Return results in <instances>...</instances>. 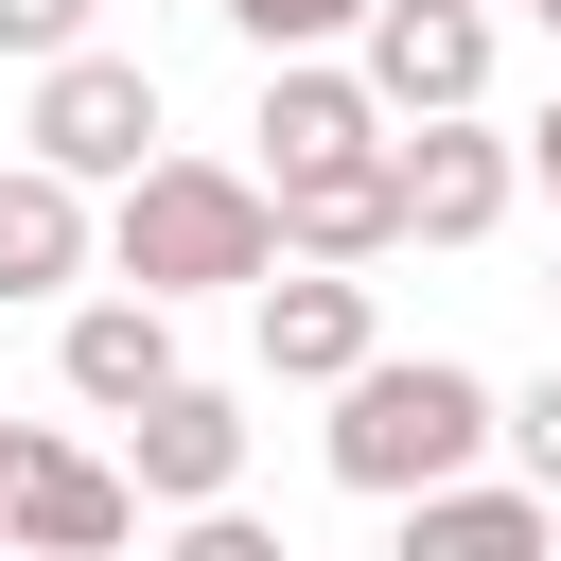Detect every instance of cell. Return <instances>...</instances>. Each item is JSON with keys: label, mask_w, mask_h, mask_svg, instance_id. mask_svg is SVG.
I'll use <instances>...</instances> for the list:
<instances>
[{"label": "cell", "mask_w": 561, "mask_h": 561, "mask_svg": "<svg viewBox=\"0 0 561 561\" xmlns=\"http://www.w3.org/2000/svg\"><path fill=\"white\" fill-rule=\"evenodd\" d=\"M18 158H35L53 193H123V175L158 158V70H140V53H53Z\"/></svg>", "instance_id": "cell-3"}, {"label": "cell", "mask_w": 561, "mask_h": 561, "mask_svg": "<svg viewBox=\"0 0 561 561\" xmlns=\"http://www.w3.org/2000/svg\"><path fill=\"white\" fill-rule=\"evenodd\" d=\"M351 88H368V123H473V88H491V18H473V0H368Z\"/></svg>", "instance_id": "cell-4"}, {"label": "cell", "mask_w": 561, "mask_h": 561, "mask_svg": "<svg viewBox=\"0 0 561 561\" xmlns=\"http://www.w3.org/2000/svg\"><path fill=\"white\" fill-rule=\"evenodd\" d=\"M491 438H508V491L561 508V368H543V386H491Z\"/></svg>", "instance_id": "cell-15"}, {"label": "cell", "mask_w": 561, "mask_h": 561, "mask_svg": "<svg viewBox=\"0 0 561 561\" xmlns=\"http://www.w3.org/2000/svg\"><path fill=\"white\" fill-rule=\"evenodd\" d=\"M473 18H491V0H473Z\"/></svg>", "instance_id": "cell-22"}, {"label": "cell", "mask_w": 561, "mask_h": 561, "mask_svg": "<svg viewBox=\"0 0 561 561\" xmlns=\"http://www.w3.org/2000/svg\"><path fill=\"white\" fill-rule=\"evenodd\" d=\"M88 263H105V298H263L280 280V228H263V175H228V158H140L105 210H88Z\"/></svg>", "instance_id": "cell-1"}, {"label": "cell", "mask_w": 561, "mask_h": 561, "mask_svg": "<svg viewBox=\"0 0 561 561\" xmlns=\"http://www.w3.org/2000/svg\"><path fill=\"white\" fill-rule=\"evenodd\" d=\"M53 368H70V403H105V421H140V403L175 386V316H158V298H70V333H53Z\"/></svg>", "instance_id": "cell-11"}, {"label": "cell", "mask_w": 561, "mask_h": 561, "mask_svg": "<svg viewBox=\"0 0 561 561\" xmlns=\"http://www.w3.org/2000/svg\"><path fill=\"white\" fill-rule=\"evenodd\" d=\"M543 298H561V280H543Z\"/></svg>", "instance_id": "cell-21"}, {"label": "cell", "mask_w": 561, "mask_h": 561, "mask_svg": "<svg viewBox=\"0 0 561 561\" xmlns=\"http://www.w3.org/2000/svg\"><path fill=\"white\" fill-rule=\"evenodd\" d=\"M526 18H543V35H561V0H526Z\"/></svg>", "instance_id": "cell-19"}, {"label": "cell", "mask_w": 561, "mask_h": 561, "mask_svg": "<svg viewBox=\"0 0 561 561\" xmlns=\"http://www.w3.org/2000/svg\"><path fill=\"white\" fill-rule=\"evenodd\" d=\"M263 228H280V263H298V280H351V263H386V245H403V210H386V158L280 175V193H263Z\"/></svg>", "instance_id": "cell-8"}, {"label": "cell", "mask_w": 561, "mask_h": 561, "mask_svg": "<svg viewBox=\"0 0 561 561\" xmlns=\"http://www.w3.org/2000/svg\"><path fill=\"white\" fill-rule=\"evenodd\" d=\"M0 53H18V70H53V53H88V0H0Z\"/></svg>", "instance_id": "cell-17"}, {"label": "cell", "mask_w": 561, "mask_h": 561, "mask_svg": "<svg viewBox=\"0 0 561 561\" xmlns=\"http://www.w3.org/2000/svg\"><path fill=\"white\" fill-rule=\"evenodd\" d=\"M508 193H526V175H508L491 123H403V140H386V210H403V245H491Z\"/></svg>", "instance_id": "cell-6"}, {"label": "cell", "mask_w": 561, "mask_h": 561, "mask_svg": "<svg viewBox=\"0 0 561 561\" xmlns=\"http://www.w3.org/2000/svg\"><path fill=\"white\" fill-rule=\"evenodd\" d=\"M333 158H386V123H368L351 53H316V70H263V193H280V175H333Z\"/></svg>", "instance_id": "cell-10"}, {"label": "cell", "mask_w": 561, "mask_h": 561, "mask_svg": "<svg viewBox=\"0 0 561 561\" xmlns=\"http://www.w3.org/2000/svg\"><path fill=\"white\" fill-rule=\"evenodd\" d=\"M508 175H543V193H561V88H543V123L508 140Z\"/></svg>", "instance_id": "cell-18"}, {"label": "cell", "mask_w": 561, "mask_h": 561, "mask_svg": "<svg viewBox=\"0 0 561 561\" xmlns=\"http://www.w3.org/2000/svg\"><path fill=\"white\" fill-rule=\"evenodd\" d=\"M228 35H245L263 70H316V53H351V35H368V0H228Z\"/></svg>", "instance_id": "cell-14"}, {"label": "cell", "mask_w": 561, "mask_h": 561, "mask_svg": "<svg viewBox=\"0 0 561 561\" xmlns=\"http://www.w3.org/2000/svg\"><path fill=\"white\" fill-rule=\"evenodd\" d=\"M0 473H18V421H0Z\"/></svg>", "instance_id": "cell-20"}, {"label": "cell", "mask_w": 561, "mask_h": 561, "mask_svg": "<svg viewBox=\"0 0 561 561\" xmlns=\"http://www.w3.org/2000/svg\"><path fill=\"white\" fill-rule=\"evenodd\" d=\"M70 280H88V193L0 158V298H70Z\"/></svg>", "instance_id": "cell-13"}, {"label": "cell", "mask_w": 561, "mask_h": 561, "mask_svg": "<svg viewBox=\"0 0 561 561\" xmlns=\"http://www.w3.org/2000/svg\"><path fill=\"white\" fill-rule=\"evenodd\" d=\"M316 456H333V491H386V508H421V491H456V473L491 456V386H473L456 351H368V368L333 386Z\"/></svg>", "instance_id": "cell-2"}, {"label": "cell", "mask_w": 561, "mask_h": 561, "mask_svg": "<svg viewBox=\"0 0 561 561\" xmlns=\"http://www.w3.org/2000/svg\"><path fill=\"white\" fill-rule=\"evenodd\" d=\"M123 473L88 456V438H18V473H0V561H123Z\"/></svg>", "instance_id": "cell-7"}, {"label": "cell", "mask_w": 561, "mask_h": 561, "mask_svg": "<svg viewBox=\"0 0 561 561\" xmlns=\"http://www.w3.org/2000/svg\"><path fill=\"white\" fill-rule=\"evenodd\" d=\"M105 473H123V508H175V526H193V508H245V403L175 368V386L123 421V456H105Z\"/></svg>", "instance_id": "cell-5"}, {"label": "cell", "mask_w": 561, "mask_h": 561, "mask_svg": "<svg viewBox=\"0 0 561 561\" xmlns=\"http://www.w3.org/2000/svg\"><path fill=\"white\" fill-rule=\"evenodd\" d=\"M245 316H263V386H316V403H333V386H351V368L386 351L368 280H298V263H280V280H263Z\"/></svg>", "instance_id": "cell-9"}, {"label": "cell", "mask_w": 561, "mask_h": 561, "mask_svg": "<svg viewBox=\"0 0 561 561\" xmlns=\"http://www.w3.org/2000/svg\"><path fill=\"white\" fill-rule=\"evenodd\" d=\"M386 561H561V508H526L508 473H456V491H421L403 508V543Z\"/></svg>", "instance_id": "cell-12"}, {"label": "cell", "mask_w": 561, "mask_h": 561, "mask_svg": "<svg viewBox=\"0 0 561 561\" xmlns=\"http://www.w3.org/2000/svg\"><path fill=\"white\" fill-rule=\"evenodd\" d=\"M158 561H298V543H280V526H263V508H193V526H175V543H158Z\"/></svg>", "instance_id": "cell-16"}]
</instances>
